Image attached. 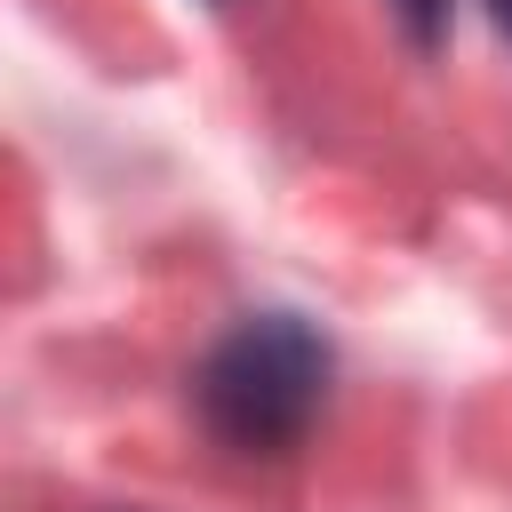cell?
Returning a JSON list of instances; mask_svg holds the SVG:
<instances>
[{"label":"cell","instance_id":"obj_1","mask_svg":"<svg viewBox=\"0 0 512 512\" xmlns=\"http://www.w3.org/2000/svg\"><path fill=\"white\" fill-rule=\"evenodd\" d=\"M328 376L336 352L304 312H248L192 368V408L232 456H288L320 424Z\"/></svg>","mask_w":512,"mask_h":512},{"label":"cell","instance_id":"obj_2","mask_svg":"<svg viewBox=\"0 0 512 512\" xmlns=\"http://www.w3.org/2000/svg\"><path fill=\"white\" fill-rule=\"evenodd\" d=\"M384 8H392V24L408 32V48L432 56V48L448 40V0H384Z\"/></svg>","mask_w":512,"mask_h":512},{"label":"cell","instance_id":"obj_3","mask_svg":"<svg viewBox=\"0 0 512 512\" xmlns=\"http://www.w3.org/2000/svg\"><path fill=\"white\" fill-rule=\"evenodd\" d=\"M488 24H496V32L512 40V0H488Z\"/></svg>","mask_w":512,"mask_h":512}]
</instances>
